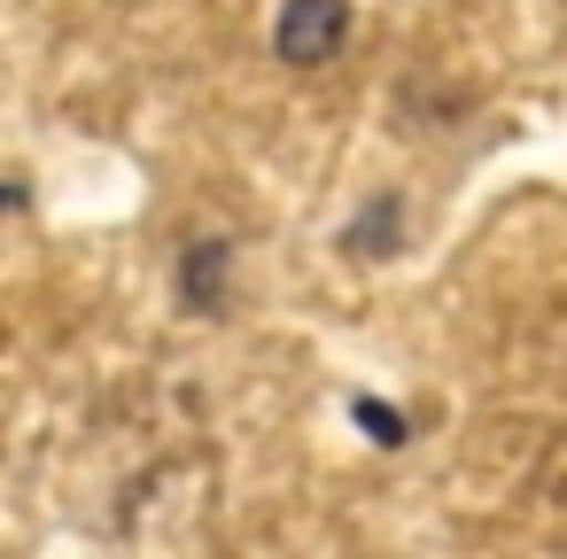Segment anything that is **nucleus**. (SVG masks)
<instances>
[{
  "mask_svg": "<svg viewBox=\"0 0 567 559\" xmlns=\"http://www.w3.org/2000/svg\"><path fill=\"white\" fill-rule=\"evenodd\" d=\"M342 40H350V0H288L280 24H272V55L296 63V71L334 63Z\"/></svg>",
  "mask_w": 567,
  "mask_h": 559,
  "instance_id": "f257e3e1",
  "label": "nucleus"
},
{
  "mask_svg": "<svg viewBox=\"0 0 567 559\" xmlns=\"http://www.w3.org/2000/svg\"><path fill=\"white\" fill-rule=\"evenodd\" d=\"M226 272H234V249H226V241H195V249H187L179 296H187L195 319H218V311H226Z\"/></svg>",
  "mask_w": 567,
  "mask_h": 559,
  "instance_id": "f03ea898",
  "label": "nucleus"
},
{
  "mask_svg": "<svg viewBox=\"0 0 567 559\" xmlns=\"http://www.w3.org/2000/svg\"><path fill=\"white\" fill-rule=\"evenodd\" d=\"M396 226H404V210L381 195V203H365V218L342 234V249H350V257H389V249H396Z\"/></svg>",
  "mask_w": 567,
  "mask_h": 559,
  "instance_id": "7ed1b4c3",
  "label": "nucleus"
},
{
  "mask_svg": "<svg viewBox=\"0 0 567 559\" xmlns=\"http://www.w3.org/2000/svg\"><path fill=\"white\" fill-rule=\"evenodd\" d=\"M350 412H358V427H365L373 443H404V412H396V404H381V396H358Z\"/></svg>",
  "mask_w": 567,
  "mask_h": 559,
  "instance_id": "20e7f679",
  "label": "nucleus"
},
{
  "mask_svg": "<svg viewBox=\"0 0 567 559\" xmlns=\"http://www.w3.org/2000/svg\"><path fill=\"white\" fill-rule=\"evenodd\" d=\"M9 203H24V187H17V179H0V210H9Z\"/></svg>",
  "mask_w": 567,
  "mask_h": 559,
  "instance_id": "39448f33",
  "label": "nucleus"
}]
</instances>
